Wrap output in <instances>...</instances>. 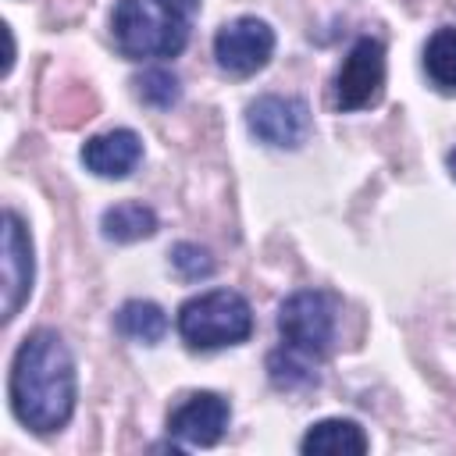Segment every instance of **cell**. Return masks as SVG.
I'll list each match as a JSON object with an SVG mask.
<instances>
[{
  "label": "cell",
  "instance_id": "obj_1",
  "mask_svg": "<svg viewBox=\"0 0 456 456\" xmlns=\"http://www.w3.org/2000/svg\"><path fill=\"white\" fill-rule=\"evenodd\" d=\"M75 360L64 338L53 328H36L21 338L11 360V410L14 417L36 431H61L75 413Z\"/></svg>",
  "mask_w": 456,
  "mask_h": 456
},
{
  "label": "cell",
  "instance_id": "obj_2",
  "mask_svg": "<svg viewBox=\"0 0 456 456\" xmlns=\"http://www.w3.org/2000/svg\"><path fill=\"white\" fill-rule=\"evenodd\" d=\"M110 36L114 46L132 61L175 57L189 43V18L157 0H118L110 11Z\"/></svg>",
  "mask_w": 456,
  "mask_h": 456
},
{
  "label": "cell",
  "instance_id": "obj_3",
  "mask_svg": "<svg viewBox=\"0 0 456 456\" xmlns=\"http://www.w3.org/2000/svg\"><path fill=\"white\" fill-rule=\"evenodd\" d=\"M253 331L249 303L232 289H210L178 306V335L189 349H224Z\"/></svg>",
  "mask_w": 456,
  "mask_h": 456
},
{
  "label": "cell",
  "instance_id": "obj_4",
  "mask_svg": "<svg viewBox=\"0 0 456 456\" xmlns=\"http://www.w3.org/2000/svg\"><path fill=\"white\" fill-rule=\"evenodd\" d=\"M278 335L281 346L321 360L328 356L331 342H335V303L331 296L317 292V289H303L292 292L281 306H278Z\"/></svg>",
  "mask_w": 456,
  "mask_h": 456
},
{
  "label": "cell",
  "instance_id": "obj_5",
  "mask_svg": "<svg viewBox=\"0 0 456 456\" xmlns=\"http://www.w3.org/2000/svg\"><path fill=\"white\" fill-rule=\"evenodd\" d=\"M381 89H385V46L370 36H360L335 75V107L346 114L374 107L381 100Z\"/></svg>",
  "mask_w": 456,
  "mask_h": 456
},
{
  "label": "cell",
  "instance_id": "obj_6",
  "mask_svg": "<svg viewBox=\"0 0 456 456\" xmlns=\"http://www.w3.org/2000/svg\"><path fill=\"white\" fill-rule=\"evenodd\" d=\"M246 128L256 142L274 150H299L310 135V107L299 96H256L246 107Z\"/></svg>",
  "mask_w": 456,
  "mask_h": 456
},
{
  "label": "cell",
  "instance_id": "obj_7",
  "mask_svg": "<svg viewBox=\"0 0 456 456\" xmlns=\"http://www.w3.org/2000/svg\"><path fill=\"white\" fill-rule=\"evenodd\" d=\"M274 53V32L267 21L242 14L228 25H221V32L214 36V57L217 68L228 71L232 78H249L260 68H267Z\"/></svg>",
  "mask_w": 456,
  "mask_h": 456
},
{
  "label": "cell",
  "instance_id": "obj_8",
  "mask_svg": "<svg viewBox=\"0 0 456 456\" xmlns=\"http://www.w3.org/2000/svg\"><path fill=\"white\" fill-rule=\"evenodd\" d=\"M36 281V256L32 235L18 210L4 214V321H14L18 310L28 303Z\"/></svg>",
  "mask_w": 456,
  "mask_h": 456
},
{
  "label": "cell",
  "instance_id": "obj_9",
  "mask_svg": "<svg viewBox=\"0 0 456 456\" xmlns=\"http://www.w3.org/2000/svg\"><path fill=\"white\" fill-rule=\"evenodd\" d=\"M228 417H232V406H228L224 395H217V392H192L182 406L171 410L167 435L178 438L182 445L207 449V445L221 442V435L228 428Z\"/></svg>",
  "mask_w": 456,
  "mask_h": 456
},
{
  "label": "cell",
  "instance_id": "obj_10",
  "mask_svg": "<svg viewBox=\"0 0 456 456\" xmlns=\"http://www.w3.org/2000/svg\"><path fill=\"white\" fill-rule=\"evenodd\" d=\"M142 160V139L132 128H110L82 146V164L100 178H125Z\"/></svg>",
  "mask_w": 456,
  "mask_h": 456
},
{
  "label": "cell",
  "instance_id": "obj_11",
  "mask_svg": "<svg viewBox=\"0 0 456 456\" xmlns=\"http://www.w3.org/2000/svg\"><path fill=\"white\" fill-rule=\"evenodd\" d=\"M367 445H370V442H367L363 428H360L356 420H349V417L317 420V424L303 435V442H299V449H303L306 456H363Z\"/></svg>",
  "mask_w": 456,
  "mask_h": 456
},
{
  "label": "cell",
  "instance_id": "obj_12",
  "mask_svg": "<svg viewBox=\"0 0 456 456\" xmlns=\"http://www.w3.org/2000/svg\"><path fill=\"white\" fill-rule=\"evenodd\" d=\"M100 228L110 242H139V239H150L157 232V214L142 203H114L103 210L100 217Z\"/></svg>",
  "mask_w": 456,
  "mask_h": 456
},
{
  "label": "cell",
  "instance_id": "obj_13",
  "mask_svg": "<svg viewBox=\"0 0 456 456\" xmlns=\"http://www.w3.org/2000/svg\"><path fill=\"white\" fill-rule=\"evenodd\" d=\"M118 331L132 342H142V346H157L164 335H167V314L150 303V299H128L121 310H118Z\"/></svg>",
  "mask_w": 456,
  "mask_h": 456
},
{
  "label": "cell",
  "instance_id": "obj_14",
  "mask_svg": "<svg viewBox=\"0 0 456 456\" xmlns=\"http://www.w3.org/2000/svg\"><path fill=\"white\" fill-rule=\"evenodd\" d=\"M424 71L442 93H456V28H435L424 46Z\"/></svg>",
  "mask_w": 456,
  "mask_h": 456
},
{
  "label": "cell",
  "instance_id": "obj_15",
  "mask_svg": "<svg viewBox=\"0 0 456 456\" xmlns=\"http://www.w3.org/2000/svg\"><path fill=\"white\" fill-rule=\"evenodd\" d=\"M317 360L281 346L267 356V374H271V385L274 388H285V392H299V388H310L317 385V370H314Z\"/></svg>",
  "mask_w": 456,
  "mask_h": 456
},
{
  "label": "cell",
  "instance_id": "obj_16",
  "mask_svg": "<svg viewBox=\"0 0 456 456\" xmlns=\"http://www.w3.org/2000/svg\"><path fill=\"white\" fill-rule=\"evenodd\" d=\"M135 93H139V100H142V103L167 110V107H175V103H178L182 86H178V78H175L167 68H150V71H142V75L135 78Z\"/></svg>",
  "mask_w": 456,
  "mask_h": 456
},
{
  "label": "cell",
  "instance_id": "obj_17",
  "mask_svg": "<svg viewBox=\"0 0 456 456\" xmlns=\"http://www.w3.org/2000/svg\"><path fill=\"white\" fill-rule=\"evenodd\" d=\"M171 267L185 281H200V278H210L214 274V256L203 246H196V242H178L171 249Z\"/></svg>",
  "mask_w": 456,
  "mask_h": 456
},
{
  "label": "cell",
  "instance_id": "obj_18",
  "mask_svg": "<svg viewBox=\"0 0 456 456\" xmlns=\"http://www.w3.org/2000/svg\"><path fill=\"white\" fill-rule=\"evenodd\" d=\"M157 4H164L167 11H175V14H182V18H192L203 0H157Z\"/></svg>",
  "mask_w": 456,
  "mask_h": 456
},
{
  "label": "cell",
  "instance_id": "obj_19",
  "mask_svg": "<svg viewBox=\"0 0 456 456\" xmlns=\"http://www.w3.org/2000/svg\"><path fill=\"white\" fill-rule=\"evenodd\" d=\"M449 175H452V178H456V150H452V153H449Z\"/></svg>",
  "mask_w": 456,
  "mask_h": 456
}]
</instances>
